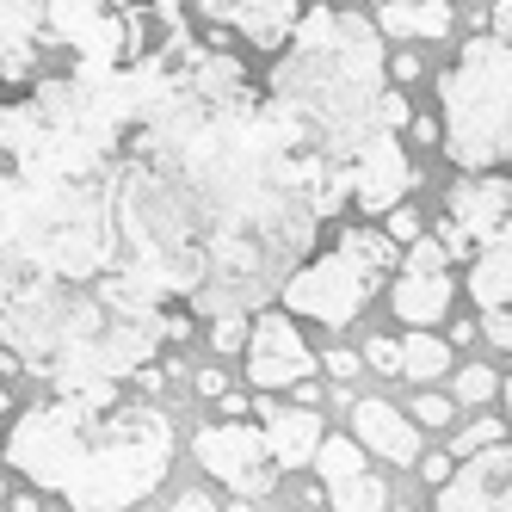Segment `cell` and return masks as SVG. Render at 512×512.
<instances>
[{
    "mask_svg": "<svg viewBox=\"0 0 512 512\" xmlns=\"http://www.w3.org/2000/svg\"><path fill=\"white\" fill-rule=\"evenodd\" d=\"M346 186L216 44H186L124 136L118 278L192 315H253L284 297Z\"/></svg>",
    "mask_w": 512,
    "mask_h": 512,
    "instance_id": "1",
    "label": "cell"
},
{
    "mask_svg": "<svg viewBox=\"0 0 512 512\" xmlns=\"http://www.w3.org/2000/svg\"><path fill=\"white\" fill-rule=\"evenodd\" d=\"M161 68L50 75L0 105V266L75 284L118 272V161Z\"/></svg>",
    "mask_w": 512,
    "mask_h": 512,
    "instance_id": "2",
    "label": "cell"
},
{
    "mask_svg": "<svg viewBox=\"0 0 512 512\" xmlns=\"http://www.w3.org/2000/svg\"><path fill=\"white\" fill-rule=\"evenodd\" d=\"M266 99L297 130L303 149L346 186L352 210L383 216L414 192V161L401 149L414 105L389 81L377 19L346 7H309L290 50L266 68Z\"/></svg>",
    "mask_w": 512,
    "mask_h": 512,
    "instance_id": "3",
    "label": "cell"
},
{
    "mask_svg": "<svg viewBox=\"0 0 512 512\" xmlns=\"http://www.w3.org/2000/svg\"><path fill=\"white\" fill-rule=\"evenodd\" d=\"M192 321V309L142 297L118 272L99 284L25 278L13 309L0 315V346L56 395H81L142 377L167 340H192Z\"/></svg>",
    "mask_w": 512,
    "mask_h": 512,
    "instance_id": "4",
    "label": "cell"
},
{
    "mask_svg": "<svg viewBox=\"0 0 512 512\" xmlns=\"http://www.w3.org/2000/svg\"><path fill=\"white\" fill-rule=\"evenodd\" d=\"M7 463L31 494H56L81 512H124L149 500L173 469V420L118 389L50 395L7 432Z\"/></svg>",
    "mask_w": 512,
    "mask_h": 512,
    "instance_id": "5",
    "label": "cell"
},
{
    "mask_svg": "<svg viewBox=\"0 0 512 512\" xmlns=\"http://www.w3.org/2000/svg\"><path fill=\"white\" fill-rule=\"evenodd\" d=\"M179 0H0V81L149 75L186 50Z\"/></svg>",
    "mask_w": 512,
    "mask_h": 512,
    "instance_id": "6",
    "label": "cell"
},
{
    "mask_svg": "<svg viewBox=\"0 0 512 512\" xmlns=\"http://www.w3.org/2000/svg\"><path fill=\"white\" fill-rule=\"evenodd\" d=\"M438 118L457 173L512 167V44L475 31L438 75Z\"/></svg>",
    "mask_w": 512,
    "mask_h": 512,
    "instance_id": "7",
    "label": "cell"
},
{
    "mask_svg": "<svg viewBox=\"0 0 512 512\" xmlns=\"http://www.w3.org/2000/svg\"><path fill=\"white\" fill-rule=\"evenodd\" d=\"M401 260H408V247H395L389 229H346V235H334V247H321L315 260L284 284L278 309L321 321V327H352L371 309L377 290L395 284Z\"/></svg>",
    "mask_w": 512,
    "mask_h": 512,
    "instance_id": "8",
    "label": "cell"
},
{
    "mask_svg": "<svg viewBox=\"0 0 512 512\" xmlns=\"http://www.w3.org/2000/svg\"><path fill=\"white\" fill-rule=\"evenodd\" d=\"M192 457L241 500H266L278 488V457H272V438L260 420H223V426H204L192 438Z\"/></svg>",
    "mask_w": 512,
    "mask_h": 512,
    "instance_id": "9",
    "label": "cell"
},
{
    "mask_svg": "<svg viewBox=\"0 0 512 512\" xmlns=\"http://www.w3.org/2000/svg\"><path fill=\"white\" fill-rule=\"evenodd\" d=\"M512 229V179L506 173H463L445 192V229L438 241L451 247V260H475Z\"/></svg>",
    "mask_w": 512,
    "mask_h": 512,
    "instance_id": "10",
    "label": "cell"
},
{
    "mask_svg": "<svg viewBox=\"0 0 512 512\" xmlns=\"http://www.w3.org/2000/svg\"><path fill=\"white\" fill-rule=\"evenodd\" d=\"M451 303H457V278H451V247L438 241V235H426V241H414L408 247V260H401V272H395V284H389V309L401 315L420 334H432V321L438 315H451Z\"/></svg>",
    "mask_w": 512,
    "mask_h": 512,
    "instance_id": "11",
    "label": "cell"
},
{
    "mask_svg": "<svg viewBox=\"0 0 512 512\" xmlns=\"http://www.w3.org/2000/svg\"><path fill=\"white\" fill-rule=\"evenodd\" d=\"M315 371V352L303 340V327L290 309H260L253 315V346H247V383L260 395H278V389H297L309 383Z\"/></svg>",
    "mask_w": 512,
    "mask_h": 512,
    "instance_id": "12",
    "label": "cell"
},
{
    "mask_svg": "<svg viewBox=\"0 0 512 512\" xmlns=\"http://www.w3.org/2000/svg\"><path fill=\"white\" fill-rule=\"evenodd\" d=\"M192 7L210 25L241 31V38L253 50H266V56H284L290 38H297L303 19H309V0H192Z\"/></svg>",
    "mask_w": 512,
    "mask_h": 512,
    "instance_id": "13",
    "label": "cell"
},
{
    "mask_svg": "<svg viewBox=\"0 0 512 512\" xmlns=\"http://www.w3.org/2000/svg\"><path fill=\"white\" fill-rule=\"evenodd\" d=\"M432 512H512V445L457 463V475L438 488Z\"/></svg>",
    "mask_w": 512,
    "mask_h": 512,
    "instance_id": "14",
    "label": "cell"
},
{
    "mask_svg": "<svg viewBox=\"0 0 512 512\" xmlns=\"http://www.w3.org/2000/svg\"><path fill=\"white\" fill-rule=\"evenodd\" d=\"M352 438H358L371 457L401 463V469H420V457H426V438H420L414 414H401L395 401H383V395L352 401Z\"/></svg>",
    "mask_w": 512,
    "mask_h": 512,
    "instance_id": "15",
    "label": "cell"
},
{
    "mask_svg": "<svg viewBox=\"0 0 512 512\" xmlns=\"http://www.w3.org/2000/svg\"><path fill=\"white\" fill-rule=\"evenodd\" d=\"M253 414H260L266 438H272V457L278 469H309L327 445V432H321V414L315 408H278V401H253Z\"/></svg>",
    "mask_w": 512,
    "mask_h": 512,
    "instance_id": "16",
    "label": "cell"
},
{
    "mask_svg": "<svg viewBox=\"0 0 512 512\" xmlns=\"http://www.w3.org/2000/svg\"><path fill=\"white\" fill-rule=\"evenodd\" d=\"M371 19H377L383 38H395V44H420V38L438 44L451 31V7H432V0H389V7H377Z\"/></svg>",
    "mask_w": 512,
    "mask_h": 512,
    "instance_id": "17",
    "label": "cell"
},
{
    "mask_svg": "<svg viewBox=\"0 0 512 512\" xmlns=\"http://www.w3.org/2000/svg\"><path fill=\"white\" fill-rule=\"evenodd\" d=\"M469 297H475V309H512V229L494 241V247H482L469 260Z\"/></svg>",
    "mask_w": 512,
    "mask_h": 512,
    "instance_id": "18",
    "label": "cell"
},
{
    "mask_svg": "<svg viewBox=\"0 0 512 512\" xmlns=\"http://www.w3.org/2000/svg\"><path fill=\"white\" fill-rule=\"evenodd\" d=\"M401 352H408V377H414L420 389H432V377H438V371L451 364V340L426 334V327H420V334H408V340H401Z\"/></svg>",
    "mask_w": 512,
    "mask_h": 512,
    "instance_id": "19",
    "label": "cell"
},
{
    "mask_svg": "<svg viewBox=\"0 0 512 512\" xmlns=\"http://www.w3.org/2000/svg\"><path fill=\"white\" fill-rule=\"evenodd\" d=\"M315 475H321L327 488H340V482H352V475H364V445L334 432V438L321 445V457H315Z\"/></svg>",
    "mask_w": 512,
    "mask_h": 512,
    "instance_id": "20",
    "label": "cell"
},
{
    "mask_svg": "<svg viewBox=\"0 0 512 512\" xmlns=\"http://www.w3.org/2000/svg\"><path fill=\"white\" fill-rule=\"evenodd\" d=\"M327 500H334V512H383L389 506V488H383V475H352V482L340 488H327Z\"/></svg>",
    "mask_w": 512,
    "mask_h": 512,
    "instance_id": "21",
    "label": "cell"
},
{
    "mask_svg": "<svg viewBox=\"0 0 512 512\" xmlns=\"http://www.w3.org/2000/svg\"><path fill=\"white\" fill-rule=\"evenodd\" d=\"M247 346H253V321L247 315H216L210 321V352L216 358H235V352L247 358Z\"/></svg>",
    "mask_w": 512,
    "mask_h": 512,
    "instance_id": "22",
    "label": "cell"
},
{
    "mask_svg": "<svg viewBox=\"0 0 512 512\" xmlns=\"http://www.w3.org/2000/svg\"><path fill=\"white\" fill-rule=\"evenodd\" d=\"M506 383L488 371V364H463V377H457V408H482V401H494Z\"/></svg>",
    "mask_w": 512,
    "mask_h": 512,
    "instance_id": "23",
    "label": "cell"
},
{
    "mask_svg": "<svg viewBox=\"0 0 512 512\" xmlns=\"http://www.w3.org/2000/svg\"><path fill=\"white\" fill-rule=\"evenodd\" d=\"M500 432H506L500 420H475V426H463V432L451 438V457H457V463H469V457L494 451V445H500Z\"/></svg>",
    "mask_w": 512,
    "mask_h": 512,
    "instance_id": "24",
    "label": "cell"
},
{
    "mask_svg": "<svg viewBox=\"0 0 512 512\" xmlns=\"http://www.w3.org/2000/svg\"><path fill=\"white\" fill-rule=\"evenodd\" d=\"M408 408H414V426H420V432H438V426H451V414H457V395L420 389V395L408 401Z\"/></svg>",
    "mask_w": 512,
    "mask_h": 512,
    "instance_id": "25",
    "label": "cell"
},
{
    "mask_svg": "<svg viewBox=\"0 0 512 512\" xmlns=\"http://www.w3.org/2000/svg\"><path fill=\"white\" fill-rule=\"evenodd\" d=\"M364 364H371L377 377H408V352H401V340H383V334L364 346Z\"/></svg>",
    "mask_w": 512,
    "mask_h": 512,
    "instance_id": "26",
    "label": "cell"
},
{
    "mask_svg": "<svg viewBox=\"0 0 512 512\" xmlns=\"http://www.w3.org/2000/svg\"><path fill=\"white\" fill-rule=\"evenodd\" d=\"M383 229H389V241H395V247H414V241H426V223H420V210H414V204L389 210V223H383Z\"/></svg>",
    "mask_w": 512,
    "mask_h": 512,
    "instance_id": "27",
    "label": "cell"
},
{
    "mask_svg": "<svg viewBox=\"0 0 512 512\" xmlns=\"http://www.w3.org/2000/svg\"><path fill=\"white\" fill-rule=\"evenodd\" d=\"M420 75H426L420 50H395V56H389V81H395V87H408V81H420Z\"/></svg>",
    "mask_w": 512,
    "mask_h": 512,
    "instance_id": "28",
    "label": "cell"
},
{
    "mask_svg": "<svg viewBox=\"0 0 512 512\" xmlns=\"http://www.w3.org/2000/svg\"><path fill=\"white\" fill-rule=\"evenodd\" d=\"M457 475V457L451 451H432V457H420V482H432V488H445Z\"/></svg>",
    "mask_w": 512,
    "mask_h": 512,
    "instance_id": "29",
    "label": "cell"
},
{
    "mask_svg": "<svg viewBox=\"0 0 512 512\" xmlns=\"http://www.w3.org/2000/svg\"><path fill=\"white\" fill-rule=\"evenodd\" d=\"M482 334H488L500 352H512V309H482Z\"/></svg>",
    "mask_w": 512,
    "mask_h": 512,
    "instance_id": "30",
    "label": "cell"
},
{
    "mask_svg": "<svg viewBox=\"0 0 512 512\" xmlns=\"http://www.w3.org/2000/svg\"><path fill=\"white\" fill-rule=\"evenodd\" d=\"M358 364H364V352H346V346H334V352H327V371H334V383L358 377Z\"/></svg>",
    "mask_w": 512,
    "mask_h": 512,
    "instance_id": "31",
    "label": "cell"
},
{
    "mask_svg": "<svg viewBox=\"0 0 512 512\" xmlns=\"http://www.w3.org/2000/svg\"><path fill=\"white\" fill-rule=\"evenodd\" d=\"M488 38L512 44V0H494V13H488Z\"/></svg>",
    "mask_w": 512,
    "mask_h": 512,
    "instance_id": "32",
    "label": "cell"
},
{
    "mask_svg": "<svg viewBox=\"0 0 512 512\" xmlns=\"http://www.w3.org/2000/svg\"><path fill=\"white\" fill-rule=\"evenodd\" d=\"M173 512H223V506H216L210 494H198V488H186V494L173 500Z\"/></svg>",
    "mask_w": 512,
    "mask_h": 512,
    "instance_id": "33",
    "label": "cell"
},
{
    "mask_svg": "<svg viewBox=\"0 0 512 512\" xmlns=\"http://www.w3.org/2000/svg\"><path fill=\"white\" fill-rule=\"evenodd\" d=\"M19 284H25V278H19L13 266H0V315L13 309V297H19Z\"/></svg>",
    "mask_w": 512,
    "mask_h": 512,
    "instance_id": "34",
    "label": "cell"
},
{
    "mask_svg": "<svg viewBox=\"0 0 512 512\" xmlns=\"http://www.w3.org/2000/svg\"><path fill=\"white\" fill-rule=\"evenodd\" d=\"M198 395L223 401V395H229V377H223V371H198Z\"/></svg>",
    "mask_w": 512,
    "mask_h": 512,
    "instance_id": "35",
    "label": "cell"
},
{
    "mask_svg": "<svg viewBox=\"0 0 512 512\" xmlns=\"http://www.w3.org/2000/svg\"><path fill=\"white\" fill-rule=\"evenodd\" d=\"M13 512H44V506H38V494H19V500H13Z\"/></svg>",
    "mask_w": 512,
    "mask_h": 512,
    "instance_id": "36",
    "label": "cell"
},
{
    "mask_svg": "<svg viewBox=\"0 0 512 512\" xmlns=\"http://www.w3.org/2000/svg\"><path fill=\"white\" fill-rule=\"evenodd\" d=\"M0 414H13V395H7V383H0Z\"/></svg>",
    "mask_w": 512,
    "mask_h": 512,
    "instance_id": "37",
    "label": "cell"
},
{
    "mask_svg": "<svg viewBox=\"0 0 512 512\" xmlns=\"http://www.w3.org/2000/svg\"><path fill=\"white\" fill-rule=\"evenodd\" d=\"M500 395H506V420H512V377H506V389H500Z\"/></svg>",
    "mask_w": 512,
    "mask_h": 512,
    "instance_id": "38",
    "label": "cell"
},
{
    "mask_svg": "<svg viewBox=\"0 0 512 512\" xmlns=\"http://www.w3.org/2000/svg\"><path fill=\"white\" fill-rule=\"evenodd\" d=\"M0 506H13V500H7V482H0Z\"/></svg>",
    "mask_w": 512,
    "mask_h": 512,
    "instance_id": "39",
    "label": "cell"
},
{
    "mask_svg": "<svg viewBox=\"0 0 512 512\" xmlns=\"http://www.w3.org/2000/svg\"><path fill=\"white\" fill-rule=\"evenodd\" d=\"M432 7H457V0H432Z\"/></svg>",
    "mask_w": 512,
    "mask_h": 512,
    "instance_id": "40",
    "label": "cell"
},
{
    "mask_svg": "<svg viewBox=\"0 0 512 512\" xmlns=\"http://www.w3.org/2000/svg\"><path fill=\"white\" fill-rule=\"evenodd\" d=\"M389 512H414V506H389Z\"/></svg>",
    "mask_w": 512,
    "mask_h": 512,
    "instance_id": "41",
    "label": "cell"
},
{
    "mask_svg": "<svg viewBox=\"0 0 512 512\" xmlns=\"http://www.w3.org/2000/svg\"><path fill=\"white\" fill-rule=\"evenodd\" d=\"M44 512H68V506H44Z\"/></svg>",
    "mask_w": 512,
    "mask_h": 512,
    "instance_id": "42",
    "label": "cell"
},
{
    "mask_svg": "<svg viewBox=\"0 0 512 512\" xmlns=\"http://www.w3.org/2000/svg\"><path fill=\"white\" fill-rule=\"evenodd\" d=\"M371 7H389V0H371Z\"/></svg>",
    "mask_w": 512,
    "mask_h": 512,
    "instance_id": "43",
    "label": "cell"
}]
</instances>
